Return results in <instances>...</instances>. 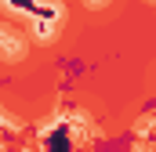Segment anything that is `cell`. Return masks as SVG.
I'll list each match as a JSON object with an SVG mask.
<instances>
[{
    "mask_svg": "<svg viewBox=\"0 0 156 152\" xmlns=\"http://www.w3.org/2000/svg\"><path fill=\"white\" fill-rule=\"evenodd\" d=\"M22 54H26L22 33H15L11 26H0V58H4V62H18Z\"/></svg>",
    "mask_w": 156,
    "mask_h": 152,
    "instance_id": "6da1fadb",
    "label": "cell"
},
{
    "mask_svg": "<svg viewBox=\"0 0 156 152\" xmlns=\"http://www.w3.org/2000/svg\"><path fill=\"white\" fill-rule=\"evenodd\" d=\"M83 4H87V7H105L109 0H83Z\"/></svg>",
    "mask_w": 156,
    "mask_h": 152,
    "instance_id": "7a4b0ae2",
    "label": "cell"
}]
</instances>
